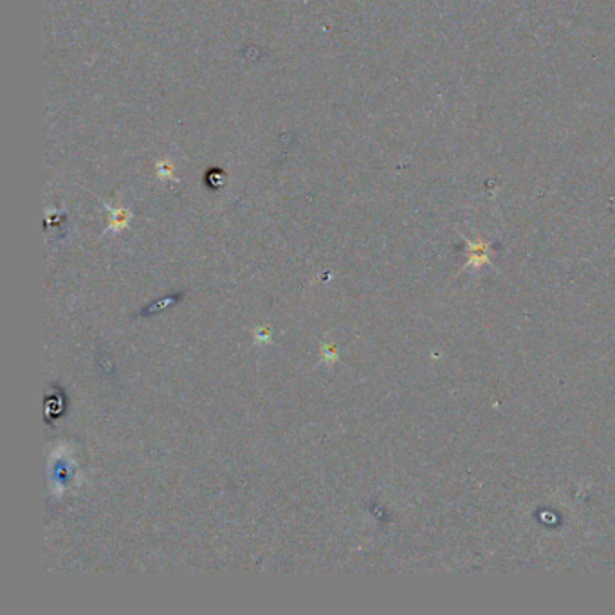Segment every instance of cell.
<instances>
[{"mask_svg":"<svg viewBox=\"0 0 615 615\" xmlns=\"http://www.w3.org/2000/svg\"><path fill=\"white\" fill-rule=\"evenodd\" d=\"M180 300V294H173V296H165V298L157 300V302L150 303L145 310H143V316H152V314L163 312V310L170 309L172 305H175Z\"/></svg>","mask_w":615,"mask_h":615,"instance_id":"6da1fadb","label":"cell"},{"mask_svg":"<svg viewBox=\"0 0 615 615\" xmlns=\"http://www.w3.org/2000/svg\"><path fill=\"white\" fill-rule=\"evenodd\" d=\"M323 359H325L327 363H332V361H336V359H337L336 350H334L332 347H330V345H325V347H323Z\"/></svg>","mask_w":615,"mask_h":615,"instance_id":"7a4b0ae2","label":"cell"},{"mask_svg":"<svg viewBox=\"0 0 615 615\" xmlns=\"http://www.w3.org/2000/svg\"><path fill=\"white\" fill-rule=\"evenodd\" d=\"M256 336H258V339H269V330H266V332H260V330H256Z\"/></svg>","mask_w":615,"mask_h":615,"instance_id":"3957f363","label":"cell"}]
</instances>
